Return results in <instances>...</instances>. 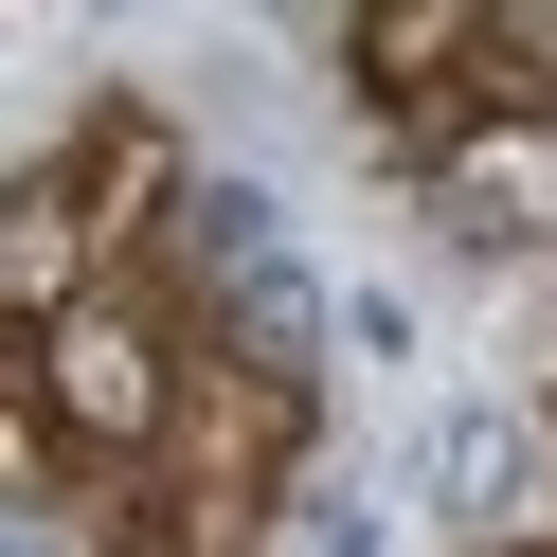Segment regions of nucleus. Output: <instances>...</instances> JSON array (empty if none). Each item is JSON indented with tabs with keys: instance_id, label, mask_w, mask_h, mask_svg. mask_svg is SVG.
Returning <instances> with one entry per match:
<instances>
[{
	"instance_id": "obj_1",
	"label": "nucleus",
	"mask_w": 557,
	"mask_h": 557,
	"mask_svg": "<svg viewBox=\"0 0 557 557\" xmlns=\"http://www.w3.org/2000/svg\"><path fill=\"white\" fill-rule=\"evenodd\" d=\"M288 557H396V540H377V504H360V485H306V521H288Z\"/></svg>"
}]
</instances>
